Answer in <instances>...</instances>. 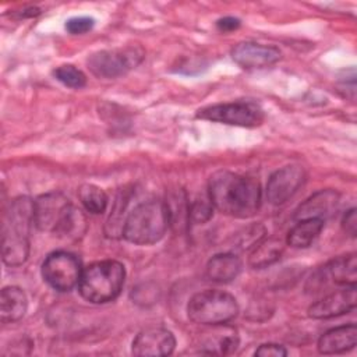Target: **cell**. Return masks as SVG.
Segmentation results:
<instances>
[{"instance_id":"obj_1","label":"cell","mask_w":357,"mask_h":357,"mask_svg":"<svg viewBox=\"0 0 357 357\" xmlns=\"http://www.w3.org/2000/svg\"><path fill=\"white\" fill-rule=\"evenodd\" d=\"M209 201L219 212L238 218H252L261 206L262 190L254 177L220 170L208 183Z\"/></svg>"},{"instance_id":"obj_2","label":"cell","mask_w":357,"mask_h":357,"mask_svg":"<svg viewBox=\"0 0 357 357\" xmlns=\"http://www.w3.org/2000/svg\"><path fill=\"white\" fill-rule=\"evenodd\" d=\"M33 225L47 233L77 238L85 231V216L61 192H46L33 201Z\"/></svg>"},{"instance_id":"obj_3","label":"cell","mask_w":357,"mask_h":357,"mask_svg":"<svg viewBox=\"0 0 357 357\" xmlns=\"http://www.w3.org/2000/svg\"><path fill=\"white\" fill-rule=\"evenodd\" d=\"M33 225V201L18 197L4 215L1 258L8 266L22 265L29 255V230Z\"/></svg>"},{"instance_id":"obj_4","label":"cell","mask_w":357,"mask_h":357,"mask_svg":"<svg viewBox=\"0 0 357 357\" xmlns=\"http://www.w3.org/2000/svg\"><path fill=\"white\" fill-rule=\"evenodd\" d=\"M172 223L169 205L160 199L138 204L126 218L121 236L137 245H151L160 241Z\"/></svg>"},{"instance_id":"obj_5","label":"cell","mask_w":357,"mask_h":357,"mask_svg":"<svg viewBox=\"0 0 357 357\" xmlns=\"http://www.w3.org/2000/svg\"><path fill=\"white\" fill-rule=\"evenodd\" d=\"M124 279L126 269L123 264L105 259L84 268L77 287L84 300L93 304H105L119 297Z\"/></svg>"},{"instance_id":"obj_6","label":"cell","mask_w":357,"mask_h":357,"mask_svg":"<svg viewBox=\"0 0 357 357\" xmlns=\"http://www.w3.org/2000/svg\"><path fill=\"white\" fill-rule=\"evenodd\" d=\"M238 314L236 298L218 289H208L194 294L187 305L188 318L198 325L211 326L227 324Z\"/></svg>"},{"instance_id":"obj_7","label":"cell","mask_w":357,"mask_h":357,"mask_svg":"<svg viewBox=\"0 0 357 357\" xmlns=\"http://www.w3.org/2000/svg\"><path fill=\"white\" fill-rule=\"evenodd\" d=\"M144 59V50L138 46L124 49L99 50L89 56L88 68L98 78H117L135 68Z\"/></svg>"},{"instance_id":"obj_8","label":"cell","mask_w":357,"mask_h":357,"mask_svg":"<svg viewBox=\"0 0 357 357\" xmlns=\"http://www.w3.org/2000/svg\"><path fill=\"white\" fill-rule=\"evenodd\" d=\"M198 119L237 126V127H257L264 121V110L254 102L238 100L230 103H218L199 109Z\"/></svg>"},{"instance_id":"obj_9","label":"cell","mask_w":357,"mask_h":357,"mask_svg":"<svg viewBox=\"0 0 357 357\" xmlns=\"http://www.w3.org/2000/svg\"><path fill=\"white\" fill-rule=\"evenodd\" d=\"M81 273L79 259L67 251H54L42 264L43 280L57 291H70L78 286Z\"/></svg>"},{"instance_id":"obj_10","label":"cell","mask_w":357,"mask_h":357,"mask_svg":"<svg viewBox=\"0 0 357 357\" xmlns=\"http://www.w3.org/2000/svg\"><path fill=\"white\" fill-rule=\"evenodd\" d=\"M305 181V170L300 165H287L276 170L266 183V199L273 205L284 204Z\"/></svg>"},{"instance_id":"obj_11","label":"cell","mask_w":357,"mask_h":357,"mask_svg":"<svg viewBox=\"0 0 357 357\" xmlns=\"http://www.w3.org/2000/svg\"><path fill=\"white\" fill-rule=\"evenodd\" d=\"M312 289L317 290L319 287H325L326 284H337V286H356L357 282V258L356 254L340 255L321 269L311 278Z\"/></svg>"},{"instance_id":"obj_12","label":"cell","mask_w":357,"mask_h":357,"mask_svg":"<svg viewBox=\"0 0 357 357\" xmlns=\"http://www.w3.org/2000/svg\"><path fill=\"white\" fill-rule=\"evenodd\" d=\"M176 347V339L169 329L160 326H151L142 329L132 340L131 351L134 356H169Z\"/></svg>"},{"instance_id":"obj_13","label":"cell","mask_w":357,"mask_h":357,"mask_svg":"<svg viewBox=\"0 0 357 357\" xmlns=\"http://www.w3.org/2000/svg\"><path fill=\"white\" fill-rule=\"evenodd\" d=\"M356 303H357L356 286H346L312 303L308 308V315L314 319H328V318L339 317L354 310Z\"/></svg>"},{"instance_id":"obj_14","label":"cell","mask_w":357,"mask_h":357,"mask_svg":"<svg viewBox=\"0 0 357 357\" xmlns=\"http://www.w3.org/2000/svg\"><path fill=\"white\" fill-rule=\"evenodd\" d=\"M282 57L280 50L272 45H262L257 42H240L231 49V59L243 68H265Z\"/></svg>"},{"instance_id":"obj_15","label":"cell","mask_w":357,"mask_h":357,"mask_svg":"<svg viewBox=\"0 0 357 357\" xmlns=\"http://www.w3.org/2000/svg\"><path fill=\"white\" fill-rule=\"evenodd\" d=\"M212 329L205 331L199 340V350L205 354L225 356L233 353L238 346V333L233 326L226 324L211 325Z\"/></svg>"},{"instance_id":"obj_16","label":"cell","mask_w":357,"mask_h":357,"mask_svg":"<svg viewBox=\"0 0 357 357\" xmlns=\"http://www.w3.org/2000/svg\"><path fill=\"white\" fill-rule=\"evenodd\" d=\"M339 202V194L333 190H322L307 198L294 212V219H310L317 218L325 219L332 215Z\"/></svg>"},{"instance_id":"obj_17","label":"cell","mask_w":357,"mask_h":357,"mask_svg":"<svg viewBox=\"0 0 357 357\" xmlns=\"http://www.w3.org/2000/svg\"><path fill=\"white\" fill-rule=\"evenodd\" d=\"M357 343V326L342 325L326 331L318 340V351L322 354H339L354 349Z\"/></svg>"},{"instance_id":"obj_18","label":"cell","mask_w":357,"mask_h":357,"mask_svg":"<svg viewBox=\"0 0 357 357\" xmlns=\"http://www.w3.org/2000/svg\"><path fill=\"white\" fill-rule=\"evenodd\" d=\"M241 259L231 252L213 255L206 264V278L215 283H230L241 272Z\"/></svg>"},{"instance_id":"obj_19","label":"cell","mask_w":357,"mask_h":357,"mask_svg":"<svg viewBox=\"0 0 357 357\" xmlns=\"http://www.w3.org/2000/svg\"><path fill=\"white\" fill-rule=\"evenodd\" d=\"M28 307V300L22 289L7 286L0 293V319L1 324H13L20 321Z\"/></svg>"},{"instance_id":"obj_20","label":"cell","mask_w":357,"mask_h":357,"mask_svg":"<svg viewBox=\"0 0 357 357\" xmlns=\"http://www.w3.org/2000/svg\"><path fill=\"white\" fill-rule=\"evenodd\" d=\"M324 227V220L317 218L301 219L289 230L286 243L293 248H307L319 236Z\"/></svg>"},{"instance_id":"obj_21","label":"cell","mask_w":357,"mask_h":357,"mask_svg":"<svg viewBox=\"0 0 357 357\" xmlns=\"http://www.w3.org/2000/svg\"><path fill=\"white\" fill-rule=\"evenodd\" d=\"M282 252H283V243L280 240L273 237L259 240L255 244L254 251L248 258V264L255 269H262L275 264L280 258Z\"/></svg>"},{"instance_id":"obj_22","label":"cell","mask_w":357,"mask_h":357,"mask_svg":"<svg viewBox=\"0 0 357 357\" xmlns=\"http://www.w3.org/2000/svg\"><path fill=\"white\" fill-rule=\"evenodd\" d=\"M78 198L82 206L89 213H93V215L103 213L109 201L106 192L95 184H82L78 188Z\"/></svg>"},{"instance_id":"obj_23","label":"cell","mask_w":357,"mask_h":357,"mask_svg":"<svg viewBox=\"0 0 357 357\" xmlns=\"http://www.w3.org/2000/svg\"><path fill=\"white\" fill-rule=\"evenodd\" d=\"M53 75L63 85H66L68 88H73V89H81L86 84L85 74L81 70H78L77 67L71 66V64H63V66L57 67L53 71Z\"/></svg>"},{"instance_id":"obj_24","label":"cell","mask_w":357,"mask_h":357,"mask_svg":"<svg viewBox=\"0 0 357 357\" xmlns=\"http://www.w3.org/2000/svg\"><path fill=\"white\" fill-rule=\"evenodd\" d=\"M212 204L211 201L206 202V201H199L197 199L195 202L190 204L188 206V219L192 222V223H197V225H202L205 222H208L212 216Z\"/></svg>"},{"instance_id":"obj_25","label":"cell","mask_w":357,"mask_h":357,"mask_svg":"<svg viewBox=\"0 0 357 357\" xmlns=\"http://www.w3.org/2000/svg\"><path fill=\"white\" fill-rule=\"evenodd\" d=\"M95 25L92 17H73L66 22V29L71 35H82L89 32Z\"/></svg>"},{"instance_id":"obj_26","label":"cell","mask_w":357,"mask_h":357,"mask_svg":"<svg viewBox=\"0 0 357 357\" xmlns=\"http://www.w3.org/2000/svg\"><path fill=\"white\" fill-rule=\"evenodd\" d=\"M286 354V349L282 344L276 343H265L255 350V356L258 357H284Z\"/></svg>"},{"instance_id":"obj_27","label":"cell","mask_w":357,"mask_h":357,"mask_svg":"<svg viewBox=\"0 0 357 357\" xmlns=\"http://www.w3.org/2000/svg\"><path fill=\"white\" fill-rule=\"evenodd\" d=\"M342 226L343 230L350 236V237H356L357 234V211L356 208H350L342 220Z\"/></svg>"},{"instance_id":"obj_28","label":"cell","mask_w":357,"mask_h":357,"mask_svg":"<svg viewBox=\"0 0 357 357\" xmlns=\"http://www.w3.org/2000/svg\"><path fill=\"white\" fill-rule=\"evenodd\" d=\"M216 26H218V29L222 31V32L234 31V29H237V28L240 26V20H238V18H234V17H225V18L218 20Z\"/></svg>"}]
</instances>
